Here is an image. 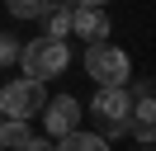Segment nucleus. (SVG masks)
Wrapping results in <instances>:
<instances>
[{
	"label": "nucleus",
	"instance_id": "f257e3e1",
	"mask_svg": "<svg viewBox=\"0 0 156 151\" xmlns=\"http://www.w3.org/2000/svg\"><path fill=\"white\" fill-rule=\"evenodd\" d=\"M19 71L29 76V80H52V76H62L66 71V61H71V47H66V38H33V43H24L19 47Z\"/></svg>",
	"mask_w": 156,
	"mask_h": 151
},
{
	"label": "nucleus",
	"instance_id": "f03ea898",
	"mask_svg": "<svg viewBox=\"0 0 156 151\" xmlns=\"http://www.w3.org/2000/svg\"><path fill=\"white\" fill-rule=\"evenodd\" d=\"M128 109H133V99H128L123 85H99L95 104H90V113L99 118V137H123L128 132Z\"/></svg>",
	"mask_w": 156,
	"mask_h": 151
},
{
	"label": "nucleus",
	"instance_id": "7ed1b4c3",
	"mask_svg": "<svg viewBox=\"0 0 156 151\" xmlns=\"http://www.w3.org/2000/svg\"><path fill=\"white\" fill-rule=\"evenodd\" d=\"M85 71H90V80H99V85H128L133 61H128L123 47H114V43L104 38V43H90V52H85Z\"/></svg>",
	"mask_w": 156,
	"mask_h": 151
},
{
	"label": "nucleus",
	"instance_id": "20e7f679",
	"mask_svg": "<svg viewBox=\"0 0 156 151\" xmlns=\"http://www.w3.org/2000/svg\"><path fill=\"white\" fill-rule=\"evenodd\" d=\"M43 99H48V90H43V80H10L5 90H0V113L5 118H33V113L43 109Z\"/></svg>",
	"mask_w": 156,
	"mask_h": 151
},
{
	"label": "nucleus",
	"instance_id": "39448f33",
	"mask_svg": "<svg viewBox=\"0 0 156 151\" xmlns=\"http://www.w3.org/2000/svg\"><path fill=\"white\" fill-rule=\"evenodd\" d=\"M43 128L48 137H66L71 128H80V99L76 94H57V99H43Z\"/></svg>",
	"mask_w": 156,
	"mask_h": 151
},
{
	"label": "nucleus",
	"instance_id": "423d86ee",
	"mask_svg": "<svg viewBox=\"0 0 156 151\" xmlns=\"http://www.w3.org/2000/svg\"><path fill=\"white\" fill-rule=\"evenodd\" d=\"M109 14L99 5H71V33L76 38H85V43H104L109 38Z\"/></svg>",
	"mask_w": 156,
	"mask_h": 151
},
{
	"label": "nucleus",
	"instance_id": "0eeeda50",
	"mask_svg": "<svg viewBox=\"0 0 156 151\" xmlns=\"http://www.w3.org/2000/svg\"><path fill=\"white\" fill-rule=\"evenodd\" d=\"M128 132L137 142H151L156 137V109H151V94H137V104L128 109Z\"/></svg>",
	"mask_w": 156,
	"mask_h": 151
},
{
	"label": "nucleus",
	"instance_id": "6e6552de",
	"mask_svg": "<svg viewBox=\"0 0 156 151\" xmlns=\"http://www.w3.org/2000/svg\"><path fill=\"white\" fill-rule=\"evenodd\" d=\"M57 151H109V137H99V132H85V128H71L66 137H62Z\"/></svg>",
	"mask_w": 156,
	"mask_h": 151
},
{
	"label": "nucleus",
	"instance_id": "1a4fd4ad",
	"mask_svg": "<svg viewBox=\"0 0 156 151\" xmlns=\"http://www.w3.org/2000/svg\"><path fill=\"white\" fill-rule=\"evenodd\" d=\"M43 28H48V38H71V5H57L52 0L43 9Z\"/></svg>",
	"mask_w": 156,
	"mask_h": 151
},
{
	"label": "nucleus",
	"instance_id": "9d476101",
	"mask_svg": "<svg viewBox=\"0 0 156 151\" xmlns=\"http://www.w3.org/2000/svg\"><path fill=\"white\" fill-rule=\"evenodd\" d=\"M48 5H52V0H5V9H10L14 19H43Z\"/></svg>",
	"mask_w": 156,
	"mask_h": 151
},
{
	"label": "nucleus",
	"instance_id": "9b49d317",
	"mask_svg": "<svg viewBox=\"0 0 156 151\" xmlns=\"http://www.w3.org/2000/svg\"><path fill=\"white\" fill-rule=\"evenodd\" d=\"M14 57H19V43H14L10 33H0V66H10Z\"/></svg>",
	"mask_w": 156,
	"mask_h": 151
},
{
	"label": "nucleus",
	"instance_id": "f8f14e48",
	"mask_svg": "<svg viewBox=\"0 0 156 151\" xmlns=\"http://www.w3.org/2000/svg\"><path fill=\"white\" fill-rule=\"evenodd\" d=\"M14 151H57V146H52V137H24Z\"/></svg>",
	"mask_w": 156,
	"mask_h": 151
},
{
	"label": "nucleus",
	"instance_id": "ddd939ff",
	"mask_svg": "<svg viewBox=\"0 0 156 151\" xmlns=\"http://www.w3.org/2000/svg\"><path fill=\"white\" fill-rule=\"evenodd\" d=\"M71 5H104V0H71Z\"/></svg>",
	"mask_w": 156,
	"mask_h": 151
},
{
	"label": "nucleus",
	"instance_id": "4468645a",
	"mask_svg": "<svg viewBox=\"0 0 156 151\" xmlns=\"http://www.w3.org/2000/svg\"><path fill=\"white\" fill-rule=\"evenodd\" d=\"M137 151H151V142H142V146H137Z\"/></svg>",
	"mask_w": 156,
	"mask_h": 151
},
{
	"label": "nucleus",
	"instance_id": "2eb2a0df",
	"mask_svg": "<svg viewBox=\"0 0 156 151\" xmlns=\"http://www.w3.org/2000/svg\"><path fill=\"white\" fill-rule=\"evenodd\" d=\"M0 128H5V113H0Z\"/></svg>",
	"mask_w": 156,
	"mask_h": 151
}]
</instances>
